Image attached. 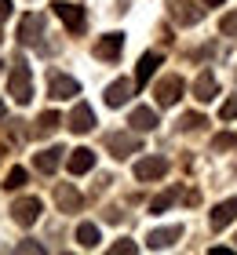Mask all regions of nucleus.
<instances>
[{
    "instance_id": "f257e3e1",
    "label": "nucleus",
    "mask_w": 237,
    "mask_h": 255,
    "mask_svg": "<svg viewBox=\"0 0 237 255\" xmlns=\"http://www.w3.org/2000/svg\"><path fill=\"white\" fill-rule=\"evenodd\" d=\"M7 95L15 99L18 106H29V99H33V73H29V62H26V59H15V62H11Z\"/></svg>"
},
{
    "instance_id": "f03ea898",
    "label": "nucleus",
    "mask_w": 237,
    "mask_h": 255,
    "mask_svg": "<svg viewBox=\"0 0 237 255\" xmlns=\"http://www.w3.org/2000/svg\"><path fill=\"white\" fill-rule=\"evenodd\" d=\"M106 149H110L117 160H124V157L139 153L142 142H139V135H132V131H113V135H106Z\"/></svg>"
},
{
    "instance_id": "7ed1b4c3",
    "label": "nucleus",
    "mask_w": 237,
    "mask_h": 255,
    "mask_svg": "<svg viewBox=\"0 0 237 255\" xmlns=\"http://www.w3.org/2000/svg\"><path fill=\"white\" fill-rule=\"evenodd\" d=\"M55 15L66 22V29L69 33H84V7L80 4H66V0H55Z\"/></svg>"
},
{
    "instance_id": "20e7f679",
    "label": "nucleus",
    "mask_w": 237,
    "mask_h": 255,
    "mask_svg": "<svg viewBox=\"0 0 237 255\" xmlns=\"http://www.w3.org/2000/svg\"><path fill=\"white\" fill-rule=\"evenodd\" d=\"M11 219H15L18 226H33L40 219V201L37 197H22V201L11 204Z\"/></svg>"
},
{
    "instance_id": "39448f33",
    "label": "nucleus",
    "mask_w": 237,
    "mask_h": 255,
    "mask_svg": "<svg viewBox=\"0 0 237 255\" xmlns=\"http://www.w3.org/2000/svg\"><path fill=\"white\" fill-rule=\"evenodd\" d=\"M183 88H186L183 77H175V73L164 77L161 84H157V91H153V95H157V106H175V102L183 99Z\"/></svg>"
},
{
    "instance_id": "423d86ee",
    "label": "nucleus",
    "mask_w": 237,
    "mask_h": 255,
    "mask_svg": "<svg viewBox=\"0 0 237 255\" xmlns=\"http://www.w3.org/2000/svg\"><path fill=\"white\" fill-rule=\"evenodd\" d=\"M121 48H124V33H106V37H99V44H95V55H99L102 62H117L121 59Z\"/></svg>"
},
{
    "instance_id": "0eeeda50",
    "label": "nucleus",
    "mask_w": 237,
    "mask_h": 255,
    "mask_svg": "<svg viewBox=\"0 0 237 255\" xmlns=\"http://www.w3.org/2000/svg\"><path fill=\"white\" fill-rule=\"evenodd\" d=\"M47 95H51V99H73V95H80V84L73 77H66V73H51V80H47Z\"/></svg>"
},
{
    "instance_id": "6e6552de",
    "label": "nucleus",
    "mask_w": 237,
    "mask_h": 255,
    "mask_svg": "<svg viewBox=\"0 0 237 255\" xmlns=\"http://www.w3.org/2000/svg\"><path fill=\"white\" fill-rule=\"evenodd\" d=\"M164 171H168V160L164 157H142L135 164V179L139 182H153V179H161Z\"/></svg>"
},
{
    "instance_id": "1a4fd4ad",
    "label": "nucleus",
    "mask_w": 237,
    "mask_h": 255,
    "mask_svg": "<svg viewBox=\"0 0 237 255\" xmlns=\"http://www.w3.org/2000/svg\"><path fill=\"white\" fill-rule=\"evenodd\" d=\"M91 128H95V113H91V106H88V102H77L73 113H69V131L88 135Z\"/></svg>"
},
{
    "instance_id": "9d476101",
    "label": "nucleus",
    "mask_w": 237,
    "mask_h": 255,
    "mask_svg": "<svg viewBox=\"0 0 237 255\" xmlns=\"http://www.w3.org/2000/svg\"><path fill=\"white\" fill-rule=\"evenodd\" d=\"M44 37V15H26L18 22V40L22 44H40Z\"/></svg>"
},
{
    "instance_id": "9b49d317",
    "label": "nucleus",
    "mask_w": 237,
    "mask_h": 255,
    "mask_svg": "<svg viewBox=\"0 0 237 255\" xmlns=\"http://www.w3.org/2000/svg\"><path fill=\"white\" fill-rule=\"evenodd\" d=\"M179 237H183V230H179V226H161V230H150V237H146V248H153V252H161V248H172Z\"/></svg>"
},
{
    "instance_id": "f8f14e48",
    "label": "nucleus",
    "mask_w": 237,
    "mask_h": 255,
    "mask_svg": "<svg viewBox=\"0 0 237 255\" xmlns=\"http://www.w3.org/2000/svg\"><path fill=\"white\" fill-rule=\"evenodd\" d=\"M201 15H205V11L197 4H190V0H172V18L179 22V26H197Z\"/></svg>"
},
{
    "instance_id": "ddd939ff",
    "label": "nucleus",
    "mask_w": 237,
    "mask_h": 255,
    "mask_svg": "<svg viewBox=\"0 0 237 255\" xmlns=\"http://www.w3.org/2000/svg\"><path fill=\"white\" fill-rule=\"evenodd\" d=\"M234 219H237V197H230V201H219L216 208H212V230H227Z\"/></svg>"
},
{
    "instance_id": "4468645a",
    "label": "nucleus",
    "mask_w": 237,
    "mask_h": 255,
    "mask_svg": "<svg viewBox=\"0 0 237 255\" xmlns=\"http://www.w3.org/2000/svg\"><path fill=\"white\" fill-rule=\"evenodd\" d=\"M194 95H197V102H212V99L219 95V80H216L212 69H205V73L194 80Z\"/></svg>"
},
{
    "instance_id": "2eb2a0df",
    "label": "nucleus",
    "mask_w": 237,
    "mask_h": 255,
    "mask_svg": "<svg viewBox=\"0 0 237 255\" xmlns=\"http://www.w3.org/2000/svg\"><path fill=\"white\" fill-rule=\"evenodd\" d=\"M69 171L73 175H84V171H91L95 168V149H88V146H80V149H69Z\"/></svg>"
},
{
    "instance_id": "dca6fc26",
    "label": "nucleus",
    "mask_w": 237,
    "mask_h": 255,
    "mask_svg": "<svg viewBox=\"0 0 237 255\" xmlns=\"http://www.w3.org/2000/svg\"><path fill=\"white\" fill-rule=\"evenodd\" d=\"M132 91H135V84H132V80H113V84L110 88H106V106H124V102L128 99H132Z\"/></svg>"
},
{
    "instance_id": "f3484780",
    "label": "nucleus",
    "mask_w": 237,
    "mask_h": 255,
    "mask_svg": "<svg viewBox=\"0 0 237 255\" xmlns=\"http://www.w3.org/2000/svg\"><path fill=\"white\" fill-rule=\"evenodd\" d=\"M62 153H66L62 146H47V149H40V153H37V171L51 175V171H55L58 164H62Z\"/></svg>"
},
{
    "instance_id": "a211bd4d",
    "label": "nucleus",
    "mask_w": 237,
    "mask_h": 255,
    "mask_svg": "<svg viewBox=\"0 0 237 255\" xmlns=\"http://www.w3.org/2000/svg\"><path fill=\"white\" fill-rule=\"evenodd\" d=\"M161 66V55H153V51H146V55H142V59H139V66H135V88H142V84H146V80L153 77V69H157Z\"/></svg>"
},
{
    "instance_id": "6ab92c4d",
    "label": "nucleus",
    "mask_w": 237,
    "mask_h": 255,
    "mask_svg": "<svg viewBox=\"0 0 237 255\" xmlns=\"http://www.w3.org/2000/svg\"><path fill=\"white\" fill-rule=\"evenodd\" d=\"M128 124H132L135 131H153V128H157V113H153L150 106H139V110H132Z\"/></svg>"
},
{
    "instance_id": "aec40b11",
    "label": "nucleus",
    "mask_w": 237,
    "mask_h": 255,
    "mask_svg": "<svg viewBox=\"0 0 237 255\" xmlns=\"http://www.w3.org/2000/svg\"><path fill=\"white\" fill-rule=\"evenodd\" d=\"M55 201H58V208H62V212H77V208H80V193L62 182V186L55 190Z\"/></svg>"
},
{
    "instance_id": "412c9836",
    "label": "nucleus",
    "mask_w": 237,
    "mask_h": 255,
    "mask_svg": "<svg viewBox=\"0 0 237 255\" xmlns=\"http://www.w3.org/2000/svg\"><path fill=\"white\" fill-rule=\"evenodd\" d=\"M77 241H80V248H95V245H99V226H95V223H80L77 226Z\"/></svg>"
},
{
    "instance_id": "4be33fe9",
    "label": "nucleus",
    "mask_w": 237,
    "mask_h": 255,
    "mask_svg": "<svg viewBox=\"0 0 237 255\" xmlns=\"http://www.w3.org/2000/svg\"><path fill=\"white\" fill-rule=\"evenodd\" d=\"M175 201H179V190H164V193H157V197L150 201V212L157 215V212H164V208H172Z\"/></svg>"
},
{
    "instance_id": "5701e85b",
    "label": "nucleus",
    "mask_w": 237,
    "mask_h": 255,
    "mask_svg": "<svg viewBox=\"0 0 237 255\" xmlns=\"http://www.w3.org/2000/svg\"><path fill=\"white\" fill-rule=\"evenodd\" d=\"M58 124H62V117H58L55 110H47V113H40L37 131H40V135H51V131H58Z\"/></svg>"
},
{
    "instance_id": "b1692460",
    "label": "nucleus",
    "mask_w": 237,
    "mask_h": 255,
    "mask_svg": "<svg viewBox=\"0 0 237 255\" xmlns=\"http://www.w3.org/2000/svg\"><path fill=\"white\" fill-rule=\"evenodd\" d=\"M18 186H26V168H11L4 179V190H18Z\"/></svg>"
},
{
    "instance_id": "393cba45",
    "label": "nucleus",
    "mask_w": 237,
    "mask_h": 255,
    "mask_svg": "<svg viewBox=\"0 0 237 255\" xmlns=\"http://www.w3.org/2000/svg\"><path fill=\"white\" fill-rule=\"evenodd\" d=\"M219 29H223V37H237V11H227V15H223Z\"/></svg>"
},
{
    "instance_id": "a878e982",
    "label": "nucleus",
    "mask_w": 237,
    "mask_h": 255,
    "mask_svg": "<svg viewBox=\"0 0 237 255\" xmlns=\"http://www.w3.org/2000/svg\"><path fill=\"white\" fill-rule=\"evenodd\" d=\"M208 121L205 117H201V113H186V117L179 121V128H183V131H197V128H205Z\"/></svg>"
},
{
    "instance_id": "bb28decb",
    "label": "nucleus",
    "mask_w": 237,
    "mask_h": 255,
    "mask_svg": "<svg viewBox=\"0 0 237 255\" xmlns=\"http://www.w3.org/2000/svg\"><path fill=\"white\" fill-rule=\"evenodd\" d=\"M135 252H139V245H135V241H128V237L117 241V245L110 248V255H135Z\"/></svg>"
},
{
    "instance_id": "cd10ccee",
    "label": "nucleus",
    "mask_w": 237,
    "mask_h": 255,
    "mask_svg": "<svg viewBox=\"0 0 237 255\" xmlns=\"http://www.w3.org/2000/svg\"><path fill=\"white\" fill-rule=\"evenodd\" d=\"M219 117H223V121H234V117H237V95H234V99L227 102V106L219 110Z\"/></svg>"
},
{
    "instance_id": "c85d7f7f",
    "label": "nucleus",
    "mask_w": 237,
    "mask_h": 255,
    "mask_svg": "<svg viewBox=\"0 0 237 255\" xmlns=\"http://www.w3.org/2000/svg\"><path fill=\"white\" fill-rule=\"evenodd\" d=\"M234 142H237L234 135H216V142H212V146H216V149H230Z\"/></svg>"
},
{
    "instance_id": "c756f323",
    "label": "nucleus",
    "mask_w": 237,
    "mask_h": 255,
    "mask_svg": "<svg viewBox=\"0 0 237 255\" xmlns=\"http://www.w3.org/2000/svg\"><path fill=\"white\" fill-rule=\"evenodd\" d=\"M18 252H44V245H37V241H22Z\"/></svg>"
},
{
    "instance_id": "7c9ffc66",
    "label": "nucleus",
    "mask_w": 237,
    "mask_h": 255,
    "mask_svg": "<svg viewBox=\"0 0 237 255\" xmlns=\"http://www.w3.org/2000/svg\"><path fill=\"white\" fill-rule=\"evenodd\" d=\"M11 15V0H0V22H4Z\"/></svg>"
},
{
    "instance_id": "2f4dec72",
    "label": "nucleus",
    "mask_w": 237,
    "mask_h": 255,
    "mask_svg": "<svg viewBox=\"0 0 237 255\" xmlns=\"http://www.w3.org/2000/svg\"><path fill=\"white\" fill-rule=\"evenodd\" d=\"M205 4H208V7H219V4H223V0H205Z\"/></svg>"
},
{
    "instance_id": "473e14b6",
    "label": "nucleus",
    "mask_w": 237,
    "mask_h": 255,
    "mask_svg": "<svg viewBox=\"0 0 237 255\" xmlns=\"http://www.w3.org/2000/svg\"><path fill=\"white\" fill-rule=\"evenodd\" d=\"M0 117H4V99H0Z\"/></svg>"
}]
</instances>
